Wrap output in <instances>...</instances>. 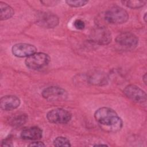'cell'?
I'll list each match as a JSON object with an SVG mask.
<instances>
[{"label": "cell", "instance_id": "cell-1", "mask_svg": "<svg viewBox=\"0 0 147 147\" xmlns=\"http://www.w3.org/2000/svg\"><path fill=\"white\" fill-rule=\"evenodd\" d=\"M94 117L100 126L105 131L108 132H116L122 127V121L117 113L109 107H101L98 109Z\"/></svg>", "mask_w": 147, "mask_h": 147}, {"label": "cell", "instance_id": "cell-2", "mask_svg": "<svg viewBox=\"0 0 147 147\" xmlns=\"http://www.w3.org/2000/svg\"><path fill=\"white\" fill-rule=\"evenodd\" d=\"M105 19L112 24H121L129 19L127 12L119 6H113L107 10L105 13Z\"/></svg>", "mask_w": 147, "mask_h": 147}, {"label": "cell", "instance_id": "cell-3", "mask_svg": "<svg viewBox=\"0 0 147 147\" xmlns=\"http://www.w3.org/2000/svg\"><path fill=\"white\" fill-rule=\"evenodd\" d=\"M49 56L42 52H36L26 57L25 63L26 66L32 69L37 70L43 68L49 63Z\"/></svg>", "mask_w": 147, "mask_h": 147}, {"label": "cell", "instance_id": "cell-4", "mask_svg": "<svg viewBox=\"0 0 147 147\" xmlns=\"http://www.w3.org/2000/svg\"><path fill=\"white\" fill-rule=\"evenodd\" d=\"M89 38L92 42L99 45L108 44L111 40L110 31L106 28L101 26L94 28L90 32Z\"/></svg>", "mask_w": 147, "mask_h": 147}, {"label": "cell", "instance_id": "cell-5", "mask_svg": "<svg viewBox=\"0 0 147 147\" xmlns=\"http://www.w3.org/2000/svg\"><path fill=\"white\" fill-rule=\"evenodd\" d=\"M42 96L48 101L60 102L65 100L68 96V94L64 89L61 87L50 86L43 90Z\"/></svg>", "mask_w": 147, "mask_h": 147}, {"label": "cell", "instance_id": "cell-6", "mask_svg": "<svg viewBox=\"0 0 147 147\" xmlns=\"http://www.w3.org/2000/svg\"><path fill=\"white\" fill-rule=\"evenodd\" d=\"M71 117L72 115L69 111L61 108L52 109L47 114L48 121L56 124L67 123L71 120Z\"/></svg>", "mask_w": 147, "mask_h": 147}, {"label": "cell", "instance_id": "cell-7", "mask_svg": "<svg viewBox=\"0 0 147 147\" xmlns=\"http://www.w3.org/2000/svg\"><path fill=\"white\" fill-rule=\"evenodd\" d=\"M123 93L134 102L140 104H144L146 102L147 98L145 92L136 85H127L124 88Z\"/></svg>", "mask_w": 147, "mask_h": 147}, {"label": "cell", "instance_id": "cell-8", "mask_svg": "<svg viewBox=\"0 0 147 147\" xmlns=\"http://www.w3.org/2000/svg\"><path fill=\"white\" fill-rule=\"evenodd\" d=\"M36 22L38 25L44 28H53L59 22L58 17L54 14L49 12H41L38 14Z\"/></svg>", "mask_w": 147, "mask_h": 147}, {"label": "cell", "instance_id": "cell-9", "mask_svg": "<svg viewBox=\"0 0 147 147\" xmlns=\"http://www.w3.org/2000/svg\"><path fill=\"white\" fill-rule=\"evenodd\" d=\"M37 51V48L33 45L26 43H18L11 48L12 53L18 57H28Z\"/></svg>", "mask_w": 147, "mask_h": 147}, {"label": "cell", "instance_id": "cell-10", "mask_svg": "<svg viewBox=\"0 0 147 147\" xmlns=\"http://www.w3.org/2000/svg\"><path fill=\"white\" fill-rule=\"evenodd\" d=\"M115 41L119 45L129 48L136 47L138 42L137 37L130 32H123L120 33L117 36Z\"/></svg>", "mask_w": 147, "mask_h": 147}, {"label": "cell", "instance_id": "cell-11", "mask_svg": "<svg viewBox=\"0 0 147 147\" xmlns=\"http://www.w3.org/2000/svg\"><path fill=\"white\" fill-rule=\"evenodd\" d=\"M20 99L14 95H6L1 98L0 107L5 111H10L17 109L20 105Z\"/></svg>", "mask_w": 147, "mask_h": 147}, {"label": "cell", "instance_id": "cell-12", "mask_svg": "<svg viewBox=\"0 0 147 147\" xmlns=\"http://www.w3.org/2000/svg\"><path fill=\"white\" fill-rule=\"evenodd\" d=\"M21 136L23 139L37 141L42 136V130L37 126H33L23 130Z\"/></svg>", "mask_w": 147, "mask_h": 147}, {"label": "cell", "instance_id": "cell-13", "mask_svg": "<svg viewBox=\"0 0 147 147\" xmlns=\"http://www.w3.org/2000/svg\"><path fill=\"white\" fill-rule=\"evenodd\" d=\"M89 82L95 85H103L107 82L106 75L102 72H94L91 74L88 78Z\"/></svg>", "mask_w": 147, "mask_h": 147}, {"label": "cell", "instance_id": "cell-14", "mask_svg": "<svg viewBox=\"0 0 147 147\" xmlns=\"http://www.w3.org/2000/svg\"><path fill=\"white\" fill-rule=\"evenodd\" d=\"M0 17L1 21L8 20L14 15V10L13 8L5 2H0Z\"/></svg>", "mask_w": 147, "mask_h": 147}, {"label": "cell", "instance_id": "cell-15", "mask_svg": "<svg viewBox=\"0 0 147 147\" xmlns=\"http://www.w3.org/2000/svg\"><path fill=\"white\" fill-rule=\"evenodd\" d=\"M28 119V117L26 114H18L12 117L9 121L10 125L14 127H20L23 125L26 122Z\"/></svg>", "mask_w": 147, "mask_h": 147}, {"label": "cell", "instance_id": "cell-16", "mask_svg": "<svg viewBox=\"0 0 147 147\" xmlns=\"http://www.w3.org/2000/svg\"><path fill=\"white\" fill-rule=\"evenodd\" d=\"M122 3L127 7L131 9H138L144 6L146 1H122Z\"/></svg>", "mask_w": 147, "mask_h": 147}, {"label": "cell", "instance_id": "cell-17", "mask_svg": "<svg viewBox=\"0 0 147 147\" xmlns=\"http://www.w3.org/2000/svg\"><path fill=\"white\" fill-rule=\"evenodd\" d=\"M53 145L55 146H70L69 140L64 137H57L53 141Z\"/></svg>", "mask_w": 147, "mask_h": 147}, {"label": "cell", "instance_id": "cell-18", "mask_svg": "<svg viewBox=\"0 0 147 147\" xmlns=\"http://www.w3.org/2000/svg\"><path fill=\"white\" fill-rule=\"evenodd\" d=\"M88 1H84V0H76V1H66V3L68 5L74 7H82L86 5L88 3Z\"/></svg>", "mask_w": 147, "mask_h": 147}, {"label": "cell", "instance_id": "cell-19", "mask_svg": "<svg viewBox=\"0 0 147 147\" xmlns=\"http://www.w3.org/2000/svg\"><path fill=\"white\" fill-rule=\"evenodd\" d=\"M74 25L75 28L78 30H83L85 27L84 21L80 19H76L74 22Z\"/></svg>", "mask_w": 147, "mask_h": 147}, {"label": "cell", "instance_id": "cell-20", "mask_svg": "<svg viewBox=\"0 0 147 147\" xmlns=\"http://www.w3.org/2000/svg\"><path fill=\"white\" fill-rule=\"evenodd\" d=\"M59 1H42L41 3L45 6H52V5H56Z\"/></svg>", "mask_w": 147, "mask_h": 147}, {"label": "cell", "instance_id": "cell-21", "mask_svg": "<svg viewBox=\"0 0 147 147\" xmlns=\"http://www.w3.org/2000/svg\"><path fill=\"white\" fill-rule=\"evenodd\" d=\"M1 145H2V146H12L11 141L10 140H9V139L4 140L2 141Z\"/></svg>", "mask_w": 147, "mask_h": 147}, {"label": "cell", "instance_id": "cell-22", "mask_svg": "<svg viewBox=\"0 0 147 147\" xmlns=\"http://www.w3.org/2000/svg\"><path fill=\"white\" fill-rule=\"evenodd\" d=\"M29 146H45V144H43V142H40V141H36V142H32Z\"/></svg>", "mask_w": 147, "mask_h": 147}, {"label": "cell", "instance_id": "cell-23", "mask_svg": "<svg viewBox=\"0 0 147 147\" xmlns=\"http://www.w3.org/2000/svg\"><path fill=\"white\" fill-rule=\"evenodd\" d=\"M146 74L144 75V76H143V80H144V83L146 84Z\"/></svg>", "mask_w": 147, "mask_h": 147}, {"label": "cell", "instance_id": "cell-24", "mask_svg": "<svg viewBox=\"0 0 147 147\" xmlns=\"http://www.w3.org/2000/svg\"><path fill=\"white\" fill-rule=\"evenodd\" d=\"M146 13L145 14V16H144V20H145V22H146Z\"/></svg>", "mask_w": 147, "mask_h": 147}]
</instances>
